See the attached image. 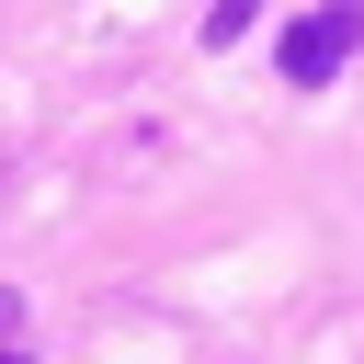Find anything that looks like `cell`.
<instances>
[{
	"mask_svg": "<svg viewBox=\"0 0 364 364\" xmlns=\"http://www.w3.org/2000/svg\"><path fill=\"white\" fill-rule=\"evenodd\" d=\"M353 34H364V0H318V11L284 34V80H296V91H318V80L353 57Z\"/></svg>",
	"mask_w": 364,
	"mask_h": 364,
	"instance_id": "cell-1",
	"label": "cell"
},
{
	"mask_svg": "<svg viewBox=\"0 0 364 364\" xmlns=\"http://www.w3.org/2000/svg\"><path fill=\"white\" fill-rule=\"evenodd\" d=\"M0 364H11V353H0Z\"/></svg>",
	"mask_w": 364,
	"mask_h": 364,
	"instance_id": "cell-2",
	"label": "cell"
}]
</instances>
